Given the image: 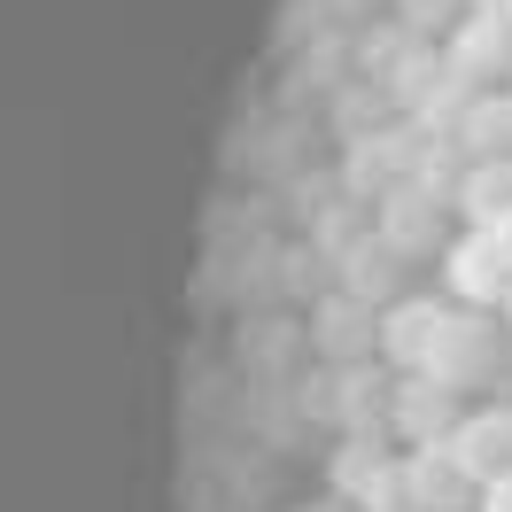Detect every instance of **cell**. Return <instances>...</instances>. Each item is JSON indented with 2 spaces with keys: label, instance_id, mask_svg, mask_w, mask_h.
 I'll return each instance as SVG.
<instances>
[{
  "label": "cell",
  "instance_id": "1",
  "mask_svg": "<svg viewBox=\"0 0 512 512\" xmlns=\"http://www.w3.org/2000/svg\"><path fill=\"white\" fill-rule=\"evenodd\" d=\"M450 210H458V194L443 187V179H404L396 194H381V233L388 249H404V264L412 256H435V249H450Z\"/></svg>",
  "mask_w": 512,
  "mask_h": 512
},
{
  "label": "cell",
  "instance_id": "2",
  "mask_svg": "<svg viewBox=\"0 0 512 512\" xmlns=\"http://www.w3.org/2000/svg\"><path fill=\"white\" fill-rule=\"evenodd\" d=\"M427 171V132H357L350 140V163H342V187H350V202H381V194H396L404 179H419Z\"/></svg>",
  "mask_w": 512,
  "mask_h": 512
},
{
  "label": "cell",
  "instance_id": "3",
  "mask_svg": "<svg viewBox=\"0 0 512 512\" xmlns=\"http://www.w3.org/2000/svg\"><path fill=\"white\" fill-rule=\"evenodd\" d=\"M303 342L319 350V365H373L381 357V311L373 303H357L350 288H326L311 295V326H303Z\"/></svg>",
  "mask_w": 512,
  "mask_h": 512
},
{
  "label": "cell",
  "instance_id": "4",
  "mask_svg": "<svg viewBox=\"0 0 512 512\" xmlns=\"http://www.w3.org/2000/svg\"><path fill=\"white\" fill-rule=\"evenodd\" d=\"M443 280H450V295H458L466 311H505L512 249L489 233V225H466V241H450V249H443Z\"/></svg>",
  "mask_w": 512,
  "mask_h": 512
},
{
  "label": "cell",
  "instance_id": "5",
  "mask_svg": "<svg viewBox=\"0 0 512 512\" xmlns=\"http://www.w3.org/2000/svg\"><path fill=\"white\" fill-rule=\"evenodd\" d=\"M443 326H450L443 295H396V303L381 311V365H388V373H427Z\"/></svg>",
  "mask_w": 512,
  "mask_h": 512
},
{
  "label": "cell",
  "instance_id": "6",
  "mask_svg": "<svg viewBox=\"0 0 512 512\" xmlns=\"http://www.w3.org/2000/svg\"><path fill=\"white\" fill-rule=\"evenodd\" d=\"M497 365H505L497 326L481 319V311H450L443 342H435V357H427V373H435L443 388H481V381H497Z\"/></svg>",
  "mask_w": 512,
  "mask_h": 512
},
{
  "label": "cell",
  "instance_id": "7",
  "mask_svg": "<svg viewBox=\"0 0 512 512\" xmlns=\"http://www.w3.org/2000/svg\"><path fill=\"white\" fill-rule=\"evenodd\" d=\"M443 63L466 94H497V78H512V24H497V16L474 8V16L443 39Z\"/></svg>",
  "mask_w": 512,
  "mask_h": 512
},
{
  "label": "cell",
  "instance_id": "8",
  "mask_svg": "<svg viewBox=\"0 0 512 512\" xmlns=\"http://www.w3.org/2000/svg\"><path fill=\"white\" fill-rule=\"evenodd\" d=\"M388 435H404L412 450H427V443H450V435H458V388H443L435 373H396Z\"/></svg>",
  "mask_w": 512,
  "mask_h": 512
},
{
  "label": "cell",
  "instance_id": "9",
  "mask_svg": "<svg viewBox=\"0 0 512 512\" xmlns=\"http://www.w3.org/2000/svg\"><path fill=\"white\" fill-rule=\"evenodd\" d=\"M326 373H334V365H326ZM388 404H396V373H388L381 357L334 373V427H342V435H381Z\"/></svg>",
  "mask_w": 512,
  "mask_h": 512
},
{
  "label": "cell",
  "instance_id": "10",
  "mask_svg": "<svg viewBox=\"0 0 512 512\" xmlns=\"http://www.w3.org/2000/svg\"><path fill=\"white\" fill-rule=\"evenodd\" d=\"M334 272H342V288H350L357 303H373V311H388V303L404 295V249H388L381 233H357L350 249L334 256Z\"/></svg>",
  "mask_w": 512,
  "mask_h": 512
},
{
  "label": "cell",
  "instance_id": "11",
  "mask_svg": "<svg viewBox=\"0 0 512 512\" xmlns=\"http://www.w3.org/2000/svg\"><path fill=\"white\" fill-rule=\"evenodd\" d=\"M404 481H412V505L419 512H466V497H481V481L458 466L450 443H427L404 458Z\"/></svg>",
  "mask_w": 512,
  "mask_h": 512
},
{
  "label": "cell",
  "instance_id": "12",
  "mask_svg": "<svg viewBox=\"0 0 512 512\" xmlns=\"http://www.w3.org/2000/svg\"><path fill=\"white\" fill-rule=\"evenodd\" d=\"M450 450H458V466L474 481H497L512 474V404H481V412L458 419V435H450Z\"/></svg>",
  "mask_w": 512,
  "mask_h": 512
},
{
  "label": "cell",
  "instance_id": "13",
  "mask_svg": "<svg viewBox=\"0 0 512 512\" xmlns=\"http://www.w3.org/2000/svg\"><path fill=\"white\" fill-rule=\"evenodd\" d=\"M450 148L474 156V163H505L512 156V94H505V86H497V94H474L466 109H458Z\"/></svg>",
  "mask_w": 512,
  "mask_h": 512
},
{
  "label": "cell",
  "instance_id": "14",
  "mask_svg": "<svg viewBox=\"0 0 512 512\" xmlns=\"http://www.w3.org/2000/svg\"><path fill=\"white\" fill-rule=\"evenodd\" d=\"M388 466H396V458H388L381 435H342V450H334L326 481H334V497H342V505H365V489H373Z\"/></svg>",
  "mask_w": 512,
  "mask_h": 512
},
{
  "label": "cell",
  "instance_id": "15",
  "mask_svg": "<svg viewBox=\"0 0 512 512\" xmlns=\"http://www.w3.org/2000/svg\"><path fill=\"white\" fill-rule=\"evenodd\" d=\"M458 210H466V225H497L512 218V156L505 163H466V179H458Z\"/></svg>",
  "mask_w": 512,
  "mask_h": 512
},
{
  "label": "cell",
  "instance_id": "16",
  "mask_svg": "<svg viewBox=\"0 0 512 512\" xmlns=\"http://www.w3.org/2000/svg\"><path fill=\"white\" fill-rule=\"evenodd\" d=\"M466 16H474V0H396V24L419 39H450Z\"/></svg>",
  "mask_w": 512,
  "mask_h": 512
},
{
  "label": "cell",
  "instance_id": "17",
  "mask_svg": "<svg viewBox=\"0 0 512 512\" xmlns=\"http://www.w3.org/2000/svg\"><path fill=\"white\" fill-rule=\"evenodd\" d=\"M357 233H365V225H357V202H334V210H319V225H311V249L334 264V256L350 249Z\"/></svg>",
  "mask_w": 512,
  "mask_h": 512
},
{
  "label": "cell",
  "instance_id": "18",
  "mask_svg": "<svg viewBox=\"0 0 512 512\" xmlns=\"http://www.w3.org/2000/svg\"><path fill=\"white\" fill-rule=\"evenodd\" d=\"M357 512H419V505H412V481H404V458H396V466L365 489V505H357Z\"/></svg>",
  "mask_w": 512,
  "mask_h": 512
},
{
  "label": "cell",
  "instance_id": "19",
  "mask_svg": "<svg viewBox=\"0 0 512 512\" xmlns=\"http://www.w3.org/2000/svg\"><path fill=\"white\" fill-rule=\"evenodd\" d=\"M288 350H295V326H288V319H280V326H256V334H249V365H264V373H272V357L288 365Z\"/></svg>",
  "mask_w": 512,
  "mask_h": 512
},
{
  "label": "cell",
  "instance_id": "20",
  "mask_svg": "<svg viewBox=\"0 0 512 512\" xmlns=\"http://www.w3.org/2000/svg\"><path fill=\"white\" fill-rule=\"evenodd\" d=\"M481 512H512V474H497V481H481V497H474Z\"/></svg>",
  "mask_w": 512,
  "mask_h": 512
},
{
  "label": "cell",
  "instance_id": "21",
  "mask_svg": "<svg viewBox=\"0 0 512 512\" xmlns=\"http://www.w3.org/2000/svg\"><path fill=\"white\" fill-rule=\"evenodd\" d=\"M481 16H497V24H512V0H474Z\"/></svg>",
  "mask_w": 512,
  "mask_h": 512
},
{
  "label": "cell",
  "instance_id": "22",
  "mask_svg": "<svg viewBox=\"0 0 512 512\" xmlns=\"http://www.w3.org/2000/svg\"><path fill=\"white\" fill-rule=\"evenodd\" d=\"M489 233H497V241H505V249H512V218H497V225H489Z\"/></svg>",
  "mask_w": 512,
  "mask_h": 512
},
{
  "label": "cell",
  "instance_id": "23",
  "mask_svg": "<svg viewBox=\"0 0 512 512\" xmlns=\"http://www.w3.org/2000/svg\"><path fill=\"white\" fill-rule=\"evenodd\" d=\"M505 311H512V295H505Z\"/></svg>",
  "mask_w": 512,
  "mask_h": 512
}]
</instances>
